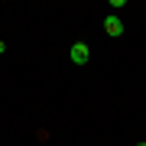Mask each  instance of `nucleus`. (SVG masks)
<instances>
[{
  "label": "nucleus",
  "mask_w": 146,
  "mask_h": 146,
  "mask_svg": "<svg viewBox=\"0 0 146 146\" xmlns=\"http://www.w3.org/2000/svg\"><path fill=\"white\" fill-rule=\"evenodd\" d=\"M88 58H91L88 42H75V46H72V62H75V65H84Z\"/></svg>",
  "instance_id": "1"
},
{
  "label": "nucleus",
  "mask_w": 146,
  "mask_h": 146,
  "mask_svg": "<svg viewBox=\"0 0 146 146\" xmlns=\"http://www.w3.org/2000/svg\"><path fill=\"white\" fill-rule=\"evenodd\" d=\"M104 29H107V36H123V23H120V16H107L104 20Z\"/></svg>",
  "instance_id": "2"
}]
</instances>
